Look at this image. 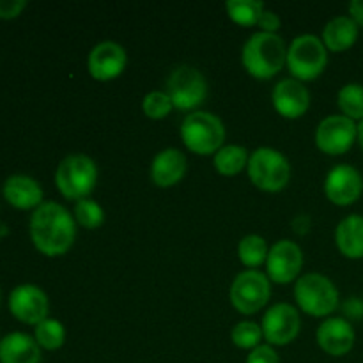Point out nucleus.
<instances>
[{"instance_id":"obj_26","label":"nucleus","mask_w":363,"mask_h":363,"mask_svg":"<svg viewBox=\"0 0 363 363\" xmlns=\"http://www.w3.org/2000/svg\"><path fill=\"white\" fill-rule=\"evenodd\" d=\"M34 339L41 350L57 351L66 342V328L57 319L46 318L45 321L39 323L34 330Z\"/></svg>"},{"instance_id":"obj_32","label":"nucleus","mask_w":363,"mask_h":363,"mask_svg":"<svg viewBox=\"0 0 363 363\" xmlns=\"http://www.w3.org/2000/svg\"><path fill=\"white\" fill-rule=\"evenodd\" d=\"M27 7V0H0V20L18 18Z\"/></svg>"},{"instance_id":"obj_37","label":"nucleus","mask_w":363,"mask_h":363,"mask_svg":"<svg viewBox=\"0 0 363 363\" xmlns=\"http://www.w3.org/2000/svg\"><path fill=\"white\" fill-rule=\"evenodd\" d=\"M0 340H2V337H0Z\"/></svg>"},{"instance_id":"obj_9","label":"nucleus","mask_w":363,"mask_h":363,"mask_svg":"<svg viewBox=\"0 0 363 363\" xmlns=\"http://www.w3.org/2000/svg\"><path fill=\"white\" fill-rule=\"evenodd\" d=\"M167 94L177 110H194L208 96L204 74L191 66H177L167 78Z\"/></svg>"},{"instance_id":"obj_15","label":"nucleus","mask_w":363,"mask_h":363,"mask_svg":"<svg viewBox=\"0 0 363 363\" xmlns=\"http://www.w3.org/2000/svg\"><path fill=\"white\" fill-rule=\"evenodd\" d=\"M128 62L126 50L116 41H101L91 50L87 59L89 73L99 82H108L119 77Z\"/></svg>"},{"instance_id":"obj_17","label":"nucleus","mask_w":363,"mask_h":363,"mask_svg":"<svg viewBox=\"0 0 363 363\" xmlns=\"http://www.w3.org/2000/svg\"><path fill=\"white\" fill-rule=\"evenodd\" d=\"M357 333L344 318H330L318 328V344L330 357H346L354 347Z\"/></svg>"},{"instance_id":"obj_30","label":"nucleus","mask_w":363,"mask_h":363,"mask_svg":"<svg viewBox=\"0 0 363 363\" xmlns=\"http://www.w3.org/2000/svg\"><path fill=\"white\" fill-rule=\"evenodd\" d=\"M174 108L172 101H170L169 94L163 91H152L142 101V110H144L145 116L149 119H163L170 113V110Z\"/></svg>"},{"instance_id":"obj_12","label":"nucleus","mask_w":363,"mask_h":363,"mask_svg":"<svg viewBox=\"0 0 363 363\" xmlns=\"http://www.w3.org/2000/svg\"><path fill=\"white\" fill-rule=\"evenodd\" d=\"M262 335L269 346H287L298 337L301 328L300 314L289 303H277L262 318Z\"/></svg>"},{"instance_id":"obj_1","label":"nucleus","mask_w":363,"mask_h":363,"mask_svg":"<svg viewBox=\"0 0 363 363\" xmlns=\"http://www.w3.org/2000/svg\"><path fill=\"white\" fill-rule=\"evenodd\" d=\"M28 233L34 247L43 255L59 257L73 247L77 238V222L64 206L57 202H43L32 213Z\"/></svg>"},{"instance_id":"obj_5","label":"nucleus","mask_w":363,"mask_h":363,"mask_svg":"<svg viewBox=\"0 0 363 363\" xmlns=\"http://www.w3.org/2000/svg\"><path fill=\"white\" fill-rule=\"evenodd\" d=\"M296 303L312 318H326L339 307V291L328 277L321 273H307L294 286Z\"/></svg>"},{"instance_id":"obj_25","label":"nucleus","mask_w":363,"mask_h":363,"mask_svg":"<svg viewBox=\"0 0 363 363\" xmlns=\"http://www.w3.org/2000/svg\"><path fill=\"white\" fill-rule=\"evenodd\" d=\"M337 105L342 116L350 117L354 123L363 121V85L357 82L344 85L337 94Z\"/></svg>"},{"instance_id":"obj_35","label":"nucleus","mask_w":363,"mask_h":363,"mask_svg":"<svg viewBox=\"0 0 363 363\" xmlns=\"http://www.w3.org/2000/svg\"><path fill=\"white\" fill-rule=\"evenodd\" d=\"M347 9H350V16L358 23V27L360 25L363 27V0H353L347 6Z\"/></svg>"},{"instance_id":"obj_28","label":"nucleus","mask_w":363,"mask_h":363,"mask_svg":"<svg viewBox=\"0 0 363 363\" xmlns=\"http://www.w3.org/2000/svg\"><path fill=\"white\" fill-rule=\"evenodd\" d=\"M230 339H233L234 346L240 347V350L252 351L261 346V340L264 339V335H262L261 326L252 321H243L234 326Z\"/></svg>"},{"instance_id":"obj_29","label":"nucleus","mask_w":363,"mask_h":363,"mask_svg":"<svg viewBox=\"0 0 363 363\" xmlns=\"http://www.w3.org/2000/svg\"><path fill=\"white\" fill-rule=\"evenodd\" d=\"M73 213L77 222L89 230L98 229V227H101L103 222H105V213H103V208L98 204V202L91 201V199L78 201L77 206H74Z\"/></svg>"},{"instance_id":"obj_36","label":"nucleus","mask_w":363,"mask_h":363,"mask_svg":"<svg viewBox=\"0 0 363 363\" xmlns=\"http://www.w3.org/2000/svg\"><path fill=\"white\" fill-rule=\"evenodd\" d=\"M358 144H360L363 149V121L358 123Z\"/></svg>"},{"instance_id":"obj_16","label":"nucleus","mask_w":363,"mask_h":363,"mask_svg":"<svg viewBox=\"0 0 363 363\" xmlns=\"http://www.w3.org/2000/svg\"><path fill=\"white\" fill-rule=\"evenodd\" d=\"M272 99L277 112L286 119H298L305 116L311 106V92L300 80L294 78L280 80L273 89Z\"/></svg>"},{"instance_id":"obj_11","label":"nucleus","mask_w":363,"mask_h":363,"mask_svg":"<svg viewBox=\"0 0 363 363\" xmlns=\"http://www.w3.org/2000/svg\"><path fill=\"white\" fill-rule=\"evenodd\" d=\"M9 311L20 323L38 326L48 318V296L34 284H20L9 294Z\"/></svg>"},{"instance_id":"obj_10","label":"nucleus","mask_w":363,"mask_h":363,"mask_svg":"<svg viewBox=\"0 0 363 363\" xmlns=\"http://www.w3.org/2000/svg\"><path fill=\"white\" fill-rule=\"evenodd\" d=\"M358 140V124L346 116H328L315 130V144L319 151L339 156L350 151Z\"/></svg>"},{"instance_id":"obj_21","label":"nucleus","mask_w":363,"mask_h":363,"mask_svg":"<svg viewBox=\"0 0 363 363\" xmlns=\"http://www.w3.org/2000/svg\"><path fill=\"white\" fill-rule=\"evenodd\" d=\"M335 243L347 259H363V216L350 215L335 229Z\"/></svg>"},{"instance_id":"obj_8","label":"nucleus","mask_w":363,"mask_h":363,"mask_svg":"<svg viewBox=\"0 0 363 363\" xmlns=\"http://www.w3.org/2000/svg\"><path fill=\"white\" fill-rule=\"evenodd\" d=\"M272 296V284L268 275L257 269L241 272L230 286V301L238 312L252 315L266 307Z\"/></svg>"},{"instance_id":"obj_13","label":"nucleus","mask_w":363,"mask_h":363,"mask_svg":"<svg viewBox=\"0 0 363 363\" xmlns=\"http://www.w3.org/2000/svg\"><path fill=\"white\" fill-rule=\"evenodd\" d=\"M363 177L353 165L340 163L328 172L325 179V195L335 206H351L362 197Z\"/></svg>"},{"instance_id":"obj_34","label":"nucleus","mask_w":363,"mask_h":363,"mask_svg":"<svg viewBox=\"0 0 363 363\" xmlns=\"http://www.w3.org/2000/svg\"><path fill=\"white\" fill-rule=\"evenodd\" d=\"M344 311H346V314L350 315V318L360 319L363 318V301L360 298H351V300L344 305Z\"/></svg>"},{"instance_id":"obj_20","label":"nucleus","mask_w":363,"mask_h":363,"mask_svg":"<svg viewBox=\"0 0 363 363\" xmlns=\"http://www.w3.org/2000/svg\"><path fill=\"white\" fill-rule=\"evenodd\" d=\"M0 363H41V347L28 333L13 332L0 340Z\"/></svg>"},{"instance_id":"obj_19","label":"nucleus","mask_w":363,"mask_h":363,"mask_svg":"<svg viewBox=\"0 0 363 363\" xmlns=\"http://www.w3.org/2000/svg\"><path fill=\"white\" fill-rule=\"evenodd\" d=\"M186 156L179 149H163L151 163V181L160 188H170L186 174Z\"/></svg>"},{"instance_id":"obj_14","label":"nucleus","mask_w":363,"mask_h":363,"mask_svg":"<svg viewBox=\"0 0 363 363\" xmlns=\"http://www.w3.org/2000/svg\"><path fill=\"white\" fill-rule=\"evenodd\" d=\"M301 266H303V252L294 241H277L269 248L266 268H268V279L275 284L293 282L301 272Z\"/></svg>"},{"instance_id":"obj_31","label":"nucleus","mask_w":363,"mask_h":363,"mask_svg":"<svg viewBox=\"0 0 363 363\" xmlns=\"http://www.w3.org/2000/svg\"><path fill=\"white\" fill-rule=\"evenodd\" d=\"M247 363H280V358L269 344H261L248 353Z\"/></svg>"},{"instance_id":"obj_18","label":"nucleus","mask_w":363,"mask_h":363,"mask_svg":"<svg viewBox=\"0 0 363 363\" xmlns=\"http://www.w3.org/2000/svg\"><path fill=\"white\" fill-rule=\"evenodd\" d=\"M2 195L7 204L16 209H38L43 204V188L34 177L13 174L2 184Z\"/></svg>"},{"instance_id":"obj_24","label":"nucleus","mask_w":363,"mask_h":363,"mask_svg":"<svg viewBox=\"0 0 363 363\" xmlns=\"http://www.w3.org/2000/svg\"><path fill=\"white\" fill-rule=\"evenodd\" d=\"M268 243L262 236L257 234H248L238 245V257L247 268H259L262 262L268 259Z\"/></svg>"},{"instance_id":"obj_22","label":"nucleus","mask_w":363,"mask_h":363,"mask_svg":"<svg viewBox=\"0 0 363 363\" xmlns=\"http://www.w3.org/2000/svg\"><path fill=\"white\" fill-rule=\"evenodd\" d=\"M358 23L351 16H335L323 28V43L326 50L332 52H346L357 43Z\"/></svg>"},{"instance_id":"obj_2","label":"nucleus","mask_w":363,"mask_h":363,"mask_svg":"<svg viewBox=\"0 0 363 363\" xmlns=\"http://www.w3.org/2000/svg\"><path fill=\"white\" fill-rule=\"evenodd\" d=\"M245 69L257 80H268L282 71L287 62V48L279 34L255 32L245 43L241 52Z\"/></svg>"},{"instance_id":"obj_27","label":"nucleus","mask_w":363,"mask_h":363,"mask_svg":"<svg viewBox=\"0 0 363 363\" xmlns=\"http://www.w3.org/2000/svg\"><path fill=\"white\" fill-rule=\"evenodd\" d=\"M225 9L234 23L252 27V25H257L259 18L264 13V4L259 0H229L225 4Z\"/></svg>"},{"instance_id":"obj_7","label":"nucleus","mask_w":363,"mask_h":363,"mask_svg":"<svg viewBox=\"0 0 363 363\" xmlns=\"http://www.w3.org/2000/svg\"><path fill=\"white\" fill-rule=\"evenodd\" d=\"M287 67L294 80H314L325 71L328 64V52L323 39L303 34L294 39L287 48Z\"/></svg>"},{"instance_id":"obj_3","label":"nucleus","mask_w":363,"mask_h":363,"mask_svg":"<svg viewBox=\"0 0 363 363\" xmlns=\"http://www.w3.org/2000/svg\"><path fill=\"white\" fill-rule=\"evenodd\" d=\"M181 138L195 155H216L225 142V126L215 113L191 112L181 124Z\"/></svg>"},{"instance_id":"obj_6","label":"nucleus","mask_w":363,"mask_h":363,"mask_svg":"<svg viewBox=\"0 0 363 363\" xmlns=\"http://www.w3.org/2000/svg\"><path fill=\"white\" fill-rule=\"evenodd\" d=\"M248 177L259 190L275 191L284 190L291 179V165L286 156L272 147H259L248 158Z\"/></svg>"},{"instance_id":"obj_23","label":"nucleus","mask_w":363,"mask_h":363,"mask_svg":"<svg viewBox=\"0 0 363 363\" xmlns=\"http://www.w3.org/2000/svg\"><path fill=\"white\" fill-rule=\"evenodd\" d=\"M248 151L241 145H223L218 152L215 155V169L218 170V174L225 177L238 176L243 169H247L248 165Z\"/></svg>"},{"instance_id":"obj_33","label":"nucleus","mask_w":363,"mask_h":363,"mask_svg":"<svg viewBox=\"0 0 363 363\" xmlns=\"http://www.w3.org/2000/svg\"><path fill=\"white\" fill-rule=\"evenodd\" d=\"M257 27L261 28V32H268V34H277V30L280 28V18L279 14L273 13V11L264 9V13L261 14L257 21Z\"/></svg>"},{"instance_id":"obj_4","label":"nucleus","mask_w":363,"mask_h":363,"mask_svg":"<svg viewBox=\"0 0 363 363\" xmlns=\"http://www.w3.org/2000/svg\"><path fill=\"white\" fill-rule=\"evenodd\" d=\"M98 183V167L87 155H69L55 170V184L69 201H84Z\"/></svg>"}]
</instances>
